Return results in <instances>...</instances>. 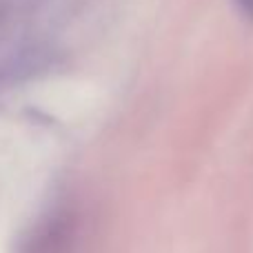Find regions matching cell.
Masks as SVG:
<instances>
[{
	"instance_id": "obj_1",
	"label": "cell",
	"mask_w": 253,
	"mask_h": 253,
	"mask_svg": "<svg viewBox=\"0 0 253 253\" xmlns=\"http://www.w3.org/2000/svg\"><path fill=\"white\" fill-rule=\"evenodd\" d=\"M236 4L247 18H251L253 20V0H236Z\"/></svg>"
}]
</instances>
